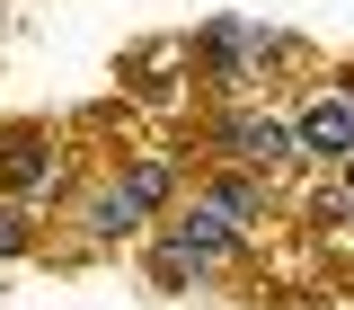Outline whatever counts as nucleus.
Segmentation results:
<instances>
[{
  "label": "nucleus",
  "instance_id": "obj_1",
  "mask_svg": "<svg viewBox=\"0 0 354 310\" xmlns=\"http://www.w3.org/2000/svg\"><path fill=\"white\" fill-rule=\"evenodd\" d=\"M248 239H257V230L230 213V204H213V195L195 186V195H186V204L169 213V230H160L151 266H160V284H213V275H221L230 257H239Z\"/></svg>",
  "mask_w": 354,
  "mask_h": 310
},
{
  "label": "nucleus",
  "instance_id": "obj_2",
  "mask_svg": "<svg viewBox=\"0 0 354 310\" xmlns=\"http://www.w3.org/2000/svg\"><path fill=\"white\" fill-rule=\"evenodd\" d=\"M169 204H177V169H169V160H115V169L97 177L80 230H88V239H133L142 221H160Z\"/></svg>",
  "mask_w": 354,
  "mask_h": 310
},
{
  "label": "nucleus",
  "instance_id": "obj_3",
  "mask_svg": "<svg viewBox=\"0 0 354 310\" xmlns=\"http://www.w3.org/2000/svg\"><path fill=\"white\" fill-rule=\"evenodd\" d=\"M62 186H71V169H62V142H53V133H27V125L0 133V195H9V204L44 213Z\"/></svg>",
  "mask_w": 354,
  "mask_h": 310
},
{
  "label": "nucleus",
  "instance_id": "obj_4",
  "mask_svg": "<svg viewBox=\"0 0 354 310\" xmlns=\"http://www.w3.org/2000/svg\"><path fill=\"white\" fill-rule=\"evenodd\" d=\"M213 142L230 151V160H248L257 177H283L292 160H301V142H292V125H283V116H266V107H230V116L213 125Z\"/></svg>",
  "mask_w": 354,
  "mask_h": 310
},
{
  "label": "nucleus",
  "instance_id": "obj_5",
  "mask_svg": "<svg viewBox=\"0 0 354 310\" xmlns=\"http://www.w3.org/2000/svg\"><path fill=\"white\" fill-rule=\"evenodd\" d=\"M292 142L310 160H346L354 151V89H310L301 116H292Z\"/></svg>",
  "mask_w": 354,
  "mask_h": 310
},
{
  "label": "nucleus",
  "instance_id": "obj_6",
  "mask_svg": "<svg viewBox=\"0 0 354 310\" xmlns=\"http://www.w3.org/2000/svg\"><path fill=\"white\" fill-rule=\"evenodd\" d=\"M27 239H36V213H27V204H9V195H0V257H18V248H27Z\"/></svg>",
  "mask_w": 354,
  "mask_h": 310
}]
</instances>
